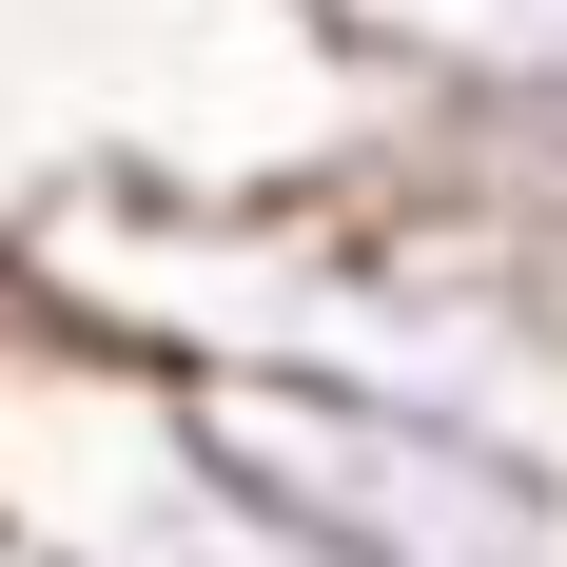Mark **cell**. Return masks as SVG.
<instances>
[{
  "instance_id": "2",
  "label": "cell",
  "mask_w": 567,
  "mask_h": 567,
  "mask_svg": "<svg viewBox=\"0 0 567 567\" xmlns=\"http://www.w3.org/2000/svg\"><path fill=\"white\" fill-rule=\"evenodd\" d=\"M0 548H40V567H313L216 470L176 372L59 333L20 293H0Z\"/></svg>"
},
{
  "instance_id": "3",
  "label": "cell",
  "mask_w": 567,
  "mask_h": 567,
  "mask_svg": "<svg viewBox=\"0 0 567 567\" xmlns=\"http://www.w3.org/2000/svg\"><path fill=\"white\" fill-rule=\"evenodd\" d=\"M0 567H40V548H0Z\"/></svg>"
},
{
  "instance_id": "1",
  "label": "cell",
  "mask_w": 567,
  "mask_h": 567,
  "mask_svg": "<svg viewBox=\"0 0 567 567\" xmlns=\"http://www.w3.org/2000/svg\"><path fill=\"white\" fill-rule=\"evenodd\" d=\"M216 470L313 567H567V451L489 411H392L333 372H176Z\"/></svg>"
}]
</instances>
